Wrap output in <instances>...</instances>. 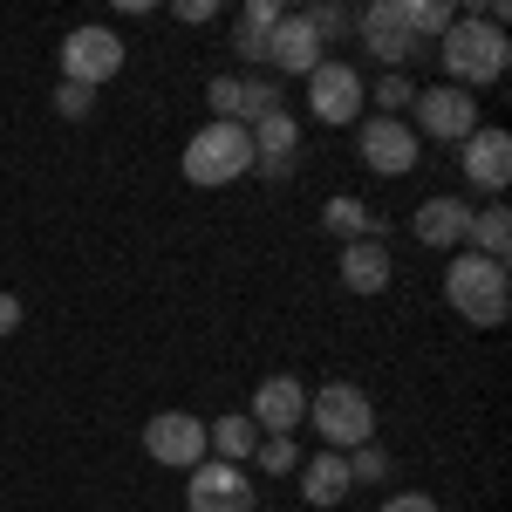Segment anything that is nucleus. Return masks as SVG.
I'll list each match as a JSON object with an SVG mask.
<instances>
[{"mask_svg": "<svg viewBox=\"0 0 512 512\" xmlns=\"http://www.w3.org/2000/svg\"><path fill=\"white\" fill-rule=\"evenodd\" d=\"M437 62H444V76L451 89H485V82L506 76L512 48H506V28H492V21H478V14H458L444 41H437Z\"/></svg>", "mask_w": 512, "mask_h": 512, "instance_id": "1", "label": "nucleus"}, {"mask_svg": "<svg viewBox=\"0 0 512 512\" xmlns=\"http://www.w3.org/2000/svg\"><path fill=\"white\" fill-rule=\"evenodd\" d=\"M444 301L472 321V328H499V321L512 315V280H506V267H499V260L458 253V260L444 267Z\"/></svg>", "mask_w": 512, "mask_h": 512, "instance_id": "2", "label": "nucleus"}, {"mask_svg": "<svg viewBox=\"0 0 512 512\" xmlns=\"http://www.w3.org/2000/svg\"><path fill=\"white\" fill-rule=\"evenodd\" d=\"M308 417H315V437L328 451H362V444H376V403L355 390V383H321L308 396Z\"/></svg>", "mask_w": 512, "mask_h": 512, "instance_id": "3", "label": "nucleus"}, {"mask_svg": "<svg viewBox=\"0 0 512 512\" xmlns=\"http://www.w3.org/2000/svg\"><path fill=\"white\" fill-rule=\"evenodd\" d=\"M253 171V137H246V123H198L192 144H185V178L192 185H233V178H246Z\"/></svg>", "mask_w": 512, "mask_h": 512, "instance_id": "4", "label": "nucleus"}, {"mask_svg": "<svg viewBox=\"0 0 512 512\" xmlns=\"http://www.w3.org/2000/svg\"><path fill=\"white\" fill-rule=\"evenodd\" d=\"M123 69V41L110 28H69L62 35V82L76 89H103Z\"/></svg>", "mask_w": 512, "mask_h": 512, "instance_id": "5", "label": "nucleus"}, {"mask_svg": "<svg viewBox=\"0 0 512 512\" xmlns=\"http://www.w3.org/2000/svg\"><path fill=\"white\" fill-rule=\"evenodd\" d=\"M355 35L369 41V55H376L390 76H403V62L424 48V41L410 35V21H403V0H376V7H362V14H355Z\"/></svg>", "mask_w": 512, "mask_h": 512, "instance_id": "6", "label": "nucleus"}, {"mask_svg": "<svg viewBox=\"0 0 512 512\" xmlns=\"http://www.w3.org/2000/svg\"><path fill=\"white\" fill-rule=\"evenodd\" d=\"M472 130H478L472 89H451V82H437V89H417V137H437V144H465Z\"/></svg>", "mask_w": 512, "mask_h": 512, "instance_id": "7", "label": "nucleus"}, {"mask_svg": "<svg viewBox=\"0 0 512 512\" xmlns=\"http://www.w3.org/2000/svg\"><path fill=\"white\" fill-rule=\"evenodd\" d=\"M355 158L369 164L376 178H403V171L417 164V130L403 117H369L355 130Z\"/></svg>", "mask_w": 512, "mask_h": 512, "instance_id": "8", "label": "nucleus"}, {"mask_svg": "<svg viewBox=\"0 0 512 512\" xmlns=\"http://www.w3.org/2000/svg\"><path fill=\"white\" fill-rule=\"evenodd\" d=\"M185 506H192V512H253V478H246V465H219V458H205V465H192Z\"/></svg>", "mask_w": 512, "mask_h": 512, "instance_id": "9", "label": "nucleus"}, {"mask_svg": "<svg viewBox=\"0 0 512 512\" xmlns=\"http://www.w3.org/2000/svg\"><path fill=\"white\" fill-rule=\"evenodd\" d=\"M144 451L158 465H171V472H192V465H205V424L185 417V410H158L144 424Z\"/></svg>", "mask_w": 512, "mask_h": 512, "instance_id": "10", "label": "nucleus"}, {"mask_svg": "<svg viewBox=\"0 0 512 512\" xmlns=\"http://www.w3.org/2000/svg\"><path fill=\"white\" fill-rule=\"evenodd\" d=\"M308 110H315L321 123H355L362 117V69H349V62H328L321 55V69L308 76Z\"/></svg>", "mask_w": 512, "mask_h": 512, "instance_id": "11", "label": "nucleus"}, {"mask_svg": "<svg viewBox=\"0 0 512 512\" xmlns=\"http://www.w3.org/2000/svg\"><path fill=\"white\" fill-rule=\"evenodd\" d=\"M301 424H308V383H301V376H267V383L253 390V431L294 437Z\"/></svg>", "mask_w": 512, "mask_h": 512, "instance_id": "12", "label": "nucleus"}, {"mask_svg": "<svg viewBox=\"0 0 512 512\" xmlns=\"http://www.w3.org/2000/svg\"><path fill=\"white\" fill-rule=\"evenodd\" d=\"M458 171L472 178L478 192H506V185H512V137H506V130H492V123H478L472 137L458 144Z\"/></svg>", "mask_w": 512, "mask_h": 512, "instance_id": "13", "label": "nucleus"}, {"mask_svg": "<svg viewBox=\"0 0 512 512\" xmlns=\"http://www.w3.org/2000/svg\"><path fill=\"white\" fill-rule=\"evenodd\" d=\"M267 69H280V76H315L321 69V41L315 28H308V14H280L274 35H267Z\"/></svg>", "mask_w": 512, "mask_h": 512, "instance_id": "14", "label": "nucleus"}, {"mask_svg": "<svg viewBox=\"0 0 512 512\" xmlns=\"http://www.w3.org/2000/svg\"><path fill=\"white\" fill-rule=\"evenodd\" d=\"M390 246H383V239H349V246H342V287H349V294H383V287H390Z\"/></svg>", "mask_w": 512, "mask_h": 512, "instance_id": "15", "label": "nucleus"}, {"mask_svg": "<svg viewBox=\"0 0 512 512\" xmlns=\"http://www.w3.org/2000/svg\"><path fill=\"white\" fill-rule=\"evenodd\" d=\"M465 219H472L465 198H424L410 226H417V246H465Z\"/></svg>", "mask_w": 512, "mask_h": 512, "instance_id": "16", "label": "nucleus"}, {"mask_svg": "<svg viewBox=\"0 0 512 512\" xmlns=\"http://www.w3.org/2000/svg\"><path fill=\"white\" fill-rule=\"evenodd\" d=\"M301 492H308V506H342L349 499V458L342 451H315L308 458V472H301Z\"/></svg>", "mask_w": 512, "mask_h": 512, "instance_id": "17", "label": "nucleus"}, {"mask_svg": "<svg viewBox=\"0 0 512 512\" xmlns=\"http://www.w3.org/2000/svg\"><path fill=\"white\" fill-rule=\"evenodd\" d=\"M287 14L280 0H246L233 21V55H246V62H267V35H274V21Z\"/></svg>", "mask_w": 512, "mask_h": 512, "instance_id": "18", "label": "nucleus"}, {"mask_svg": "<svg viewBox=\"0 0 512 512\" xmlns=\"http://www.w3.org/2000/svg\"><path fill=\"white\" fill-rule=\"evenodd\" d=\"M506 246H512V212H506V205H485V212H472V219H465V253L499 260V267H506Z\"/></svg>", "mask_w": 512, "mask_h": 512, "instance_id": "19", "label": "nucleus"}, {"mask_svg": "<svg viewBox=\"0 0 512 512\" xmlns=\"http://www.w3.org/2000/svg\"><path fill=\"white\" fill-rule=\"evenodd\" d=\"M321 226L342 239V246H349V239H383V219H376L362 198H328V205H321Z\"/></svg>", "mask_w": 512, "mask_h": 512, "instance_id": "20", "label": "nucleus"}, {"mask_svg": "<svg viewBox=\"0 0 512 512\" xmlns=\"http://www.w3.org/2000/svg\"><path fill=\"white\" fill-rule=\"evenodd\" d=\"M253 417L246 410H233V417H219V424H205V451H219V465H246L253 458Z\"/></svg>", "mask_w": 512, "mask_h": 512, "instance_id": "21", "label": "nucleus"}, {"mask_svg": "<svg viewBox=\"0 0 512 512\" xmlns=\"http://www.w3.org/2000/svg\"><path fill=\"white\" fill-rule=\"evenodd\" d=\"M287 103H280V82L274 76H239V123L253 130V123H267V117H280Z\"/></svg>", "mask_w": 512, "mask_h": 512, "instance_id": "22", "label": "nucleus"}, {"mask_svg": "<svg viewBox=\"0 0 512 512\" xmlns=\"http://www.w3.org/2000/svg\"><path fill=\"white\" fill-rule=\"evenodd\" d=\"M246 137H253V164H260V158H294V144H301V123H294L287 110H280V117L253 123Z\"/></svg>", "mask_w": 512, "mask_h": 512, "instance_id": "23", "label": "nucleus"}, {"mask_svg": "<svg viewBox=\"0 0 512 512\" xmlns=\"http://www.w3.org/2000/svg\"><path fill=\"white\" fill-rule=\"evenodd\" d=\"M403 21H410L417 41H444V28L458 21V7L451 0H403Z\"/></svg>", "mask_w": 512, "mask_h": 512, "instance_id": "24", "label": "nucleus"}, {"mask_svg": "<svg viewBox=\"0 0 512 512\" xmlns=\"http://www.w3.org/2000/svg\"><path fill=\"white\" fill-rule=\"evenodd\" d=\"M253 465H260L267 478H280V472L301 465V451H294V437H260V444H253Z\"/></svg>", "mask_w": 512, "mask_h": 512, "instance_id": "25", "label": "nucleus"}, {"mask_svg": "<svg viewBox=\"0 0 512 512\" xmlns=\"http://www.w3.org/2000/svg\"><path fill=\"white\" fill-rule=\"evenodd\" d=\"M308 28H315V41H349V35H355V14H349V7H328V0H321V7H308Z\"/></svg>", "mask_w": 512, "mask_h": 512, "instance_id": "26", "label": "nucleus"}, {"mask_svg": "<svg viewBox=\"0 0 512 512\" xmlns=\"http://www.w3.org/2000/svg\"><path fill=\"white\" fill-rule=\"evenodd\" d=\"M383 478H390V451H376V444L349 451V485H383Z\"/></svg>", "mask_w": 512, "mask_h": 512, "instance_id": "27", "label": "nucleus"}, {"mask_svg": "<svg viewBox=\"0 0 512 512\" xmlns=\"http://www.w3.org/2000/svg\"><path fill=\"white\" fill-rule=\"evenodd\" d=\"M369 103H376L383 117H396V110H410V103H417V89H410V76H383L376 89H369Z\"/></svg>", "mask_w": 512, "mask_h": 512, "instance_id": "28", "label": "nucleus"}, {"mask_svg": "<svg viewBox=\"0 0 512 512\" xmlns=\"http://www.w3.org/2000/svg\"><path fill=\"white\" fill-rule=\"evenodd\" d=\"M55 110H62L69 123H89V117H96V89H76V82H62V89H55Z\"/></svg>", "mask_w": 512, "mask_h": 512, "instance_id": "29", "label": "nucleus"}, {"mask_svg": "<svg viewBox=\"0 0 512 512\" xmlns=\"http://www.w3.org/2000/svg\"><path fill=\"white\" fill-rule=\"evenodd\" d=\"M205 103L219 110V123H239V76H219L212 89H205Z\"/></svg>", "mask_w": 512, "mask_h": 512, "instance_id": "30", "label": "nucleus"}, {"mask_svg": "<svg viewBox=\"0 0 512 512\" xmlns=\"http://www.w3.org/2000/svg\"><path fill=\"white\" fill-rule=\"evenodd\" d=\"M376 512H437V499L431 492H396V499H383Z\"/></svg>", "mask_w": 512, "mask_h": 512, "instance_id": "31", "label": "nucleus"}, {"mask_svg": "<svg viewBox=\"0 0 512 512\" xmlns=\"http://www.w3.org/2000/svg\"><path fill=\"white\" fill-rule=\"evenodd\" d=\"M21 328V294H0V342Z\"/></svg>", "mask_w": 512, "mask_h": 512, "instance_id": "32", "label": "nucleus"}, {"mask_svg": "<svg viewBox=\"0 0 512 512\" xmlns=\"http://www.w3.org/2000/svg\"><path fill=\"white\" fill-rule=\"evenodd\" d=\"M253 171H260V178H274V185H287V178H294V158H260Z\"/></svg>", "mask_w": 512, "mask_h": 512, "instance_id": "33", "label": "nucleus"}, {"mask_svg": "<svg viewBox=\"0 0 512 512\" xmlns=\"http://www.w3.org/2000/svg\"><path fill=\"white\" fill-rule=\"evenodd\" d=\"M178 21H192V28H198V21H212V0H178Z\"/></svg>", "mask_w": 512, "mask_h": 512, "instance_id": "34", "label": "nucleus"}]
</instances>
